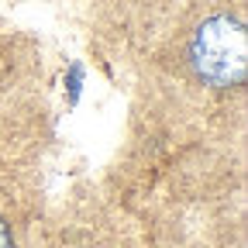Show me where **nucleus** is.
Here are the masks:
<instances>
[{
	"label": "nucleus",
	"instance_id": "f257e3e1",
	"mask_svg": "<svg viewBox=\"0 0 248 248\" xmlns=\"http://www.w3.org/2000/svg\"><path fill=\"white\" fill-rule=\"evenodd\" d=\"M179 59L193 73L197 83L210 90H234L245 83L248 69V42L245 17L234 7L203 11L179 42Z\"/></svg>",
	"mask_w": 248,
	"mask_h": 248
},
{
	"label": "nucleus",
	"instance_id": "f03ea898",
	"mask_svg": "<svg viewBox=\"0 0 248 248\" xmlns=\"http://www.w3.org/2000/svg\"><path fill=\"white\" fill-rule=\"evenodd\" d=\"M0 248H17V241H14V228H11V221L4 214H0Z\"/></svg>",
	"mask_w": 248,
	"mask_h": 248
},
{
	"label": "nucleus",
	"instance_id": "7ed1b4c3",
	"mask_svg": "<svg viewBox=\"0 0 248 248\" xmlns=\"http://www.w3.org/2000/svg\"><path fill=\"white\" fill-rule=\"evenodd\" d=\"M121 4H148L152 7V4H166V0H121Z\"/></svg>",
	"mask_w": 248,
	"mask_h": 248
}]
</instances>
